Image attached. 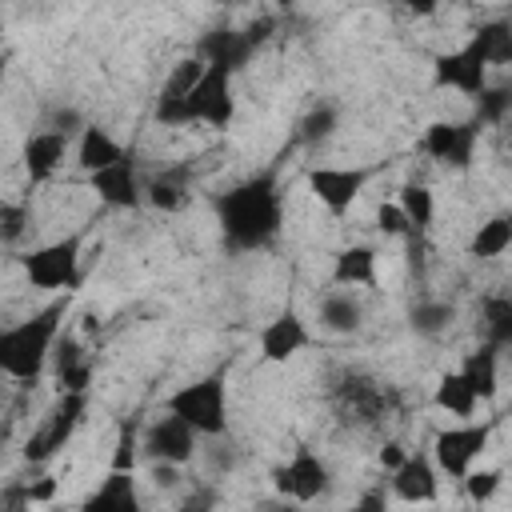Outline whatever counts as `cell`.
<instances>
[{
    "mask_svg": "<svg viewBox=\"0 0 512 512\" xmlns=\"http://www.w3.org/2000/svg\"><path fill=\"white\" fill-rule=\"evenodd\" d=\"M208 72V60L204 56H188V60H176V68L168 72L164 88H160V100H184Z\"/></svg>",
    "mask_w": 512,
    "mask_h": 512,
    "instance_id": "obj_30",
    "label": "cell"
},
{
    "mask_svg": "<svg viewBox=\"0 0 512 512\" xmlns=\"http://www.w3.org/2000/svg\"><path fill=\"white\" fill-rule=\"evenodd\" d=\"M308 324L300 320V312H292V308H284L280 316H272L264 328H260V356L268 360V364H288L296 352H304L308 348Z\"/></svg>",
    "mask_w": 512,
    "mask_h": 512,
    "instance_id": "obj_14",
    "label": "cell"
},
{
    "mask_svg": "<svg viewBox=\"0 0 512 512\" xmlns=\"http://www.w3.org/2000/svg\"><path fill=\"white\" fill-rule=\"evenodd\" d=\"M360 316H364V308H360V300L352 292H328L320 300V324L328 332H356Z\"/></svg>",
    "mask_w": 512,
    "mask_h": 512,
    "instance_id": "obj_28",
    "label": "cell"
},
{
    "mask_svg": "<svg viewBox=\"0 0 512 512\" xmlns=\"http://www.w3.org/2000/svg\"><path fill=\"white\" fill-rule=\"evenodd\" d=\"M432 80H436V88H456V92H464V96L476 100L488 88V64L464 44V48L440 52L432 60Z\"/></svg>",
    "mask_w": 512,
    "mask_h": 512,
    "instance_id": "obj_12",
    "label": "cell"
},
{
    "mask_svg": "<svg viewBox=\"0 0 512 512\" xmlns=\"http://www.w3.org/2000/svg\"><path fill=\"white\" fill-rule=\"evenodd\" d=\"M88 512H136L140 508V496H136V480L132 472H108V480L84 500Z\"/></svg>",
    "mask_w": 512,
    "mask_h": 512,
    "instance_id": "obj_23",
    "label": "cell"
},
{
    "mask_svg": "<svg viewBox=\"0 0 512 512\" xmlns=\"http://www.w3.org/2000/svg\"><path fill=\"white\" fill-rule=\"evenodd\" d=\"M508 128H512V108H508Z\"/></svg>",
    "mask_w": 512,
    "mask_h": 512,
    "instance_id": "obj_46",
    "label": "cell"
},
{
    "mask_svg": "<svg viewBox=\"0 0 512 512\" xmlns=\"http://www.w3.org/2000/svg\"><path fill=\"white\" fill-rule=\"evenodd\" d=\"M372 180V168H336V164H320V168H308V192L332 212V216H344L356 196L364 192V184Z\"/></svg>",
    "mask_w": 512,
    "mask_h": 512,
    "instance_id": "obj_9",
    "label": "cell"
},
{
    "mask_svg": "<svg viewBox=\"0 0 512 512\" xmlns=\"http://www.w3.org/2000/svg\"><path fill=\"white\" fill-rule=\"evenodd\" d=\"M244 32H248V40L260 48V44H268V40H272V32H276V20H272V16H260V20H252Z\"/></svg>",
    "mask_w": 512,
    "mask_h": 512,
    "instance_id": "obj_41",
    "label": "cell"
},
{
    "mask_svg": "<svg viewBox=\"0 0 512 512\" xmlns=\"http://www.w3.org/2000/svg\"><path fill=\"white\" fill-rule=\"evenodd\" d=\"M272 480H276V488L284 492V496H292V500H300V504H312L316 496H324L328 492V464L312 452V448H296V456L284 464V468H276L272 472Z\"/></svg>",
    "mask_w": 512,
    "mask_h": 512,
    "instance_id": "obj_11",
    "label": "cell"
},
{
    "mask_svg": "<svg viewBox=\"0 0 512 512\" xmlns=\"http://www.w3.org/2000/svg\"><path fill=\"white\" fill-rule=\"evenodd\" d=\"M124 156H128V152L120 148L116 136H108V128L84 124V132H80V140H76V164H80L84 172H100V168H108V164H116V160H124Z\"/></svg>",
    "mask_w": 512,
    "mask_h": 512,
    "instance_id": "obj_20",
    "label": "cell"
},
{
    "mask_svg": "<svg viewBox=\"0 0 512 512\" xmlns=\"http://www.w3.org/2000/svg\"><path fill=\"white\" fill-rule=\"evenodd\" d=\"M476 404H480V396L472 392V384L464 380L460 368H456V372H444V376L436 380V408H440V412H448V416H472Z\"/></svg>",
    "mask_w": 512,
    "mask_h": 512,
    "instance_id": "obj_27",
    "label": "cell"
},
{
    "mask_svg": "<svg viewBox=\"0 0 512 512\" xmlns=\"http://www.w3.org/2000/svg\"><path fill=\"white\" fill-rule=\"evenodd\" d=\"M196 436H200V432H196L184 416L168 412V416H160V420H152V424L144 428V436H140V452H144L148 460L188 464V460L196 456Z\"/></svg>",
    "mask_w": 512,
    "mask_h": 512,
    "instance_id": "obj_10",
    "label": "cell"
},
{
    "mask_svg": "<svg viewBox=\"0 0 512 512\" xmlns=\"http://www.w3.org/2000/svg\"><path fill=\"white\" fill-rule=\"evenodd\" d=\"M476 136H480V124L476 120H432L424 128V152L456 172H464L476 156Z\"/></svg>",
    "mask_w": 512,
    "mask_h": 512,
    "instance_id": "obj_8",
    "label": "cell"
},
{
    "mask_svg": "<svg viewBox=\"0 0 512 512\" xmlns=\"http://www.w3.org/2000/svg\"><path fill=\"white\" fill-rule=\"evenodd\" d=\"M332 284L340 288H372L376 284V248L348 244L332 256Z\"/></svg>",
    "mask_w": 512,
    "mask_h": 512,
    "instance_id": "obj_18",
    "label": "cell"
},
{
    "mask_svg": "<svg viewBox=\"0 0 512 512\" xmlns=\"http://www.w3.org/2000/svg\"><path fill=\"white\" fill-rule=\"evenodd\" d=\"M332 132H336V108H332V104L308 108V112L300 116V124H296V140H300V144H320V140H328Z\"/></svg>",
    "mask_w": 512,
    "mask_h": 512,
    "instance_id": "obj_32",
    "label": "cell"
},
{
    "mask_svg": "<svg viewBox=\"0 0 512 512\" xmlns=\"http://www.w3.org/2000/svg\"><path fill=\"white\" fill-rule=\"evenodd\" d=\"M480 324H484V340L496 348L512 344V292H496L480 300Z\"/></svg>",
    "mask_w": 512,
    "mask_h": 512,
    "instance_id": "obj_26",
    "label": "cell"
},
{
    "mask_svg": "<svg viewBox=\"0 0 512 512\" xmlns=\"http://www.w3.org/2000/svg\"><path fill=\"white\" fill-rule=\"evenodd\" d=\"M80 360H88L84 356V348H80V340L72 336V332H60V340H56V372H64V368H72V364H80Z\"/></svg>",
    "mask_w": 512,
    "mask_h": 512,
    "instance_id": "obj_39",
    "label": "cell"
},
{
    "mask_svg": "<svg viewBox=\"0 0 512 512\" xmlns=\"http://www.w3.org/2000/svg\"><path fill=\"white\" fill-rule=\"evenodd\" d=\"M232 76L228 68H216L208 64L204 80L184 96V112H188V124H208L216 132H224L236 116V96H232Z\"/></svg>",
    "mask_w": 512,
    "mask_h": 512,
    "instance_id": "obj_6",
    "label": "cell"
},
{
    "mask_svg": "<svg viewBox=\"0 0 512 512\" xmlns=\"http://www.w3.org/2000/svg\"><path fill=\"white\" fill-rule=\"evenodd\" d=\"M388 500H384V492H368V496H360V508H384Z\"/></svg>",
    "mask_w": 512,
    "mask_h": 512,
    "instance_id": "obj_45",
    "label": "cell"
},
{
    "mask_svg": "<svg viewBox=\"0 0 512 512\" xmlns=\"http://www.w3.org/2000/svg\"><path fill=\"white\" fill-rule=\"evenodd\" d=\"M488 436H492V424H460V428H444L436 432L432 440V460L444 476L452 480H464L472 460L488 448Z\"/></svg>",
    "mask_w": 512,
    "mask_h": 512,
    "instance_id": "obj_7",
    "label": "cell"
},
{
    "mask_svg": "<svg viewBox=\"0 0 512 512\" xmlns=\"http://www.w3.org/2000/svg\"><path fill=\"white\" fill-rule=\"evenodd\" d=\"M508 108H512V88H484L476 96V124H500L508 120Z\"/></svg>",
    "mask_w": 512,
    "mask_h": 512,
    "instance_id": "obj_33",
    "label": "cell"
},
{
    "mask_svg": "<svg viewBox=\"0 0 512 512\" xmlns=\"http://www.w3.org/2000/svg\"><path fill=\"white\" fill-rule=\"evenodd\" d=\"M140 456V420H124L120 436H116V452H112V468L116 472H132Z\"/></svg>",
    "mask_w": 512,
    "mask_h": 512,
    "instance_id": "obj_34",
    "label": "cell"
},
{
    "mask_svg": "<svg viewBox=\"0 0 512 512\" xmlns=\"http://www.w3.org/2000/svg\"><path fill=\"white\" fill-rule=\"evenodd\" d=\"M88 180H92V192H96L108 208H140V204H144V180L136 176L132 152H128L124 160L100 168V172H88Z\"/></svg>",
    "mask_w": 512,
    "mask_h": 512,
    "instance_id": "obj_13",
    "label": "cell"
},
{
    "mask_svg": "<svg viewBox=\"0 0 512 512\" xmlns=\"http://www.w3.org/2000/svg\"><path fill=\"white\" fill-rule=\"evenodd\" d=\"M396 4H400L404 12H412V16H432L444 0H396Z\"/></svg>",
    "mask_w": 512,
    "mask_h": 512,
    "instance_id": "obj_44",
    "label": "cell"
},
{
    "mask_svg": "<svg viewBox=\"0 0 512 512\" xmlns=\"http://www.w3.org/2000/svg\"><path fill=\"white\" fill-rule=\"evenodd\" d=\"M336 400L344 404L348 420H352V416H356V420H376V416H384V408H388V396L380 392V384H372V380H364V376H344L340 388H336Z\"/></svg>",
    "mask_w": 512,
    "mask_h": 512,
    "instance_id": "obj_19",
    "label": "cell"
},
{
    "mask_svg": "<svg viewBox=\"0 0 512 512\" xmlns=\"http://www.w3.org/2000/svg\"><path fill=\"white\" fill-rule=\"evenodd\" d=\"M220 236L232 252H260L280 236L284 196L276 172H256L216 196Z\"/></svg>",
    "mask_w": 512,
    "mask_h": 512,
    "instance_id": "obj_1",
    "label": "cell"
},
{
    "mask_svg": "<svg viewBox=\"0 0 512 512\" xmlns=\"http://www.w3.org/2000/svg\"><path fill=\"white\" fill-rule=\"evenodd\" d=\"M188 164H176V168H164L156 172L152 180H144V200L156 208V212H176L184 208L188 200Z\"/></svg>",
    "mask_w": 512,
    "mask_h": 512,
    "instance_id": "obj_22",
    "label": "cell"
},
{
    "mask_svg": "<svg viewBox=\"0 0 512 512\" xmlns=\"http://www.w3.org/2000/svg\"><path fill=\"white\" fill-rule=\"evenodd\" d=\"M500 472L496 468H468V476H464V488H468V500H476V504H484V500H492L496 496V488H500Z\"/></svg>",
    "mask_w": 512,
    "mask_h": 512,
    "instance_id": "obj_37",
    "label": "cell"
},
{
    "mask_svg": "<svg viewBox=\"0 0 512 512\" xmlns=\"http://www.w3.org/2000/svg\"><path fill=\"white\" fill-rule=\"evenodd\" d=\"M436 460L416 452L408 456L396 472H392V492L404 500V504H432L436 500Z\"/></svg>",
    "mask_w": 512,
    "mask_h": 512,
    "instance_id": "obj_17",
    "label": "cell"
},
{
    "mask_svg": "<svg viewBox=\"0 0 512 512\" xmlns=\"http://www.w3.org/2000/svg\"><path fill=\"white\" fill-rule=\"evenodd\" d=\"M256 44L248 40L244 28H232V24H220V28H208L196 44V56H204L208 64L216 68H228V72H244L248 60H252Z\"/></svg>",
    "mask_w": 512,
    "mask_h": 512,
    "instance_id": "obj_15",
    "label": "cell"
},
{
    "mask_svg": "<svg viewBox=\"0 0 512 512\" xmlns=\"http://www.w3.org/2000/svg\"><path fill=\"white\" fill-rule=\"evenodd\" d=\"M64 152H68V136L56 132V128H40L24 140V172L32 184H44L60 164H64Z\"/></svg>",
    "mask_w": 512,
    "mask_h": 512,
    "instance_id": "obj_16",
    "label": "cell"
},
{
    "mask_svg": "<svg viewBox=\"0 0 512 512\" xmlns=\"http://www.w3.org/2000/svg\"><path fill=\"white\" fill-rule=\"evenodd\" d=\"M468 48L484 60V64H512V20H484Z\"/></svg>",
    "mask_w": 512,
    "mask_h": 512,
    "instance_id": "obj_24",
    "label": "cell"
},
{
    "mask_svg": "<svg viewBox=\"0 0 512 512\" xmlns=\"http://www.w3.org/2000/svg\"><path fill=\"white\" fill-rule=\"evenodd\" d=\"M80 260H84V240L80 232L64 236V240H52V244H40L24 256V276L32 288H48V292H72L80 288L84 272H80Z\"/></svg>",
    "mask_w": 512,
    "mask_h": 512,
    "instance_id": "obj_4",
    "label": "cell"
},
{
    "mask_svg": "<svg viewBox=\"0 0 512 512\" xmlns=\"http://www.w3.org/2000/svg\"><path fill=\"white\" fill-rule=\"evenodd\" d=\"M28 204H16V200H4L0 204V236H4V244H16L20 236H24V228H28Z\"/></svg>",
    "mask_w": 512,
    "mask_h": 512,
    "instance_id": "obj_35",
    "label": "cell"
},
{
    "mask_svg": "<svg viewBox=\"0 0 512 512\" xmlns=\"http://www.w3.org/2000/svg\"><path fill=\"white\" fill-rule=\"evenodd\" d=\"M68 312V292L56 296L52 304H44L40 312H32L28 320L12 324L0 332V368L12 376V380H24V384H36L48 356L56 352V340H60V320Z\"/></svg>",
    "mask_w": 512,
    "mask_h": 512,
    "instance_id": "obj_2",
    "label": "cell"
},
{
    "mask_svg": "<svg viewBox=\"0 0 512 512\" xmlns=\"http://www.w3.org/2000/svg\"><path fill=\"white\" fill-rule=\"evenodd\" d=\"M88 412V392H60V400L48 408V416L32 428V436L24 440V460L28 464H44L56 452H64V444L72 440V432L80 428Z\"/></svg>",
    "mask_w": 512,
    "mask_h": 512,
    "instance_id": "obj_5",
    "label": "cell"
},
{
    "mask_svg": "<svg viewBox=\"0 0 512 512\" xmlns=\"http://www.w3.org/2000/svg\"><path fill=\"white\" fill-rule=\"evenodd\" d=\"M48 128H56V132L72 136V132H84V120H80V112H76V108H56Z\"/></svg>",
    "mask_w": 512,
    "mask_h": 512,
    "instance_id": "obj_40",
    "label": "cell"
},
{
    "mask_svg": "<svg viewBox=\"0 0 512 512\" xmlns=\"http://www.w3.org/2000/svg\"><path fill=\"white\" fill-rule=\"evenodd\" d=\"M24 492H28V504H48V500L56 496V480H52V476H44V480L28 484Z\"/></svg>",
    "mask_w": 512,
    "mask_h": 512,
    "instance_id": "obj_42",
    "label": "cell"
},
{
    "mask_svg": "<svg viewBox=\"0 0 512 512\" xmlns=\"http://www.w3.org/2000/svg\"><path fill=\"white\" fill-rule=\"evenodd\" d=\"M396 200H400V208L408 212V220H412V232H416V236H424V232L432 228V216H436V200H432V188L412 180V184H404V188H400V196H396Z\"/></svg>",
    "mask_w": 512,
    "mask_h": 512,
    "instance_id": "obj_29",
    "label": "cell"
},
{
    "mask_svg": "<svg viewBox=\"0 0 512 512\" xmlns=\"http://www.w3.org/2000/svg\"><path fill=\"white\" fill-rule=\"evenodd\" d=\"M460 372H464V380L472 384V392L480 400H496V392H500V348L484 340L476 352L464 356Z\"/></svg>",
    "mask_w": 512,
    "mask_h": 512,
    "instance_id": "obj_21",
    "label": "cell"
},
{
    "mask_svg": "<svg viewBox=\"0 0 512 512\" xmlns=\"http://www.w3.org/2000/svg\"><path fill=\"white\" fill-rule=\"evenodd\" d=\"M452 316H456L452 304H444V300H420V304H412L408 324H412L416 336H440L452 324Z\"/></svg>",
    "mask_w": 512,
    "mask_h": 512,
    "instance_id": "obj_31",
    "label": "cell"
},
{
    "mask_svg": "<svg viewBox=\"0 0 512 512\" xmlns=\"http://www.w3.org/2000/svg\"><path fill=\"white\" fill-rule=\"evenodd\" d=\"M376 228H380L384 236H412V220H408V212L400 208V200H384V204L376 208Z\"/></svg>",
    "mask_w": 512,
    "mask_h": 512,
    "instance_id": "obj_36",
    "label": "cell"
},
{
    "mask_svg": "<svg viewBox=\"0 0 512 512\" xmlns=\"http://www.w3.org/2000/svg\"><path fill=\"white\" fill-rule=\"evenodd\" d=\"M512 248V212H496V216H488L480 228H476V236H472V244H468V256H476V260H496V256H504Z\"/></svg>",
    "mask_w": 512,
    "mask_h": 512,
    "instance_id": "obj_25",
    "label": "cell"
},
{
    "mask_svg": "<svg viewBox=\"0 0 512 512\" xmlns=\"http://www.w3.org/2000/svg\"><path fill=\"white\" fill-rule=\"evenodd\" d=\"M56 384H60V392H88V384H92V360H80V364L56 372Z\"/></svg>",
    "mask_w": 512,
    "mask_h": 512,
    "instance_id": "obj_38",
    "label": "cell"
},
{
    "mask_svg": "<svg viewBox=\"0 0 512 512\" xmlns=\"http://www.w3.org/2000/svg\"><path fill=\"white\" fill-rule=\"evenodd\" d=\"M168 412L184 416L200 436L216 440L228 432V388H224V372H208L192 384H180L168 400H164Z\"/></svg>",
    "mask_w": 512,
    "mask_h": 512,
    "instance_id": "obj_3",
    "label": "cell"
},
{
    "mask_svg": "<svg viewBox=\"0 0 512 512\" xmlns=\"http://www.w3.org/2000/svg\"><path fill=\"white\" fill-rule=\"evenodd\" d=\"M408 460V452H404V444H396V440H388L384 448H380V464L388 468V472H396L400 464Z\"/></svg>",
    "mask_w": 512,
    "mask_h": 512,
    "instance_id": "obj_43",
    "label": "cell"
}]
</instances>
